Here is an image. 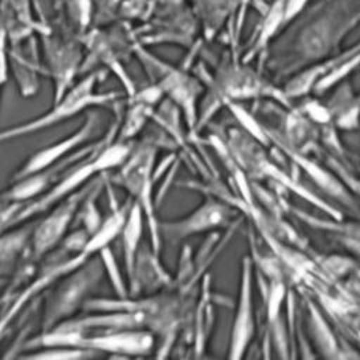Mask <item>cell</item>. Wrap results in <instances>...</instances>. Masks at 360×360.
<instances>
[{
	"label": "cell",
	"instance_id": "obj_18",
	"mask_svg": "<svg viewBox=\"0 0 360 360\" xmlns=\"http://www.w3.org/2000/svg\"><path fill=\"white\" fill-rule=\"evenodd\" d=\"M308 308V328L311 329L312 339L323 357H346L345 352L340 349V342L335 338L326 319L322 316L319 308L314 302H307Z\"/></svg>",
	"mask_w": 360,
	"mask_h": 360
},
{
	"label": "cell",
	"instance_id": "obj_2",
	"mask_svg": "<svg viewBox=\"0 0 360 360\" xmlns=\"http://www.w3.org/2000/svg\"><path fill=\"white\" fill-rule=\"evenodd\" d=\"M208 90V105L204 104L198 112L195 128H202L207 121L226 103H240L246 100L276 101L283 107H291L292 103L284 96L281 84L271 80L262 69H253L248 62L231 59L222 62L214 76L205 82Z\"/></svg>",
	"mask_w": 360,
	"mask_h": 360
},
{
	"label": "cell",
	"instance_id": "obj_24",
	"mask_svg": "<svg viewBox=\"0 0 360 360\" xmlns=\"http://www.w3.org/2000/svg\"><path fill=\"white\" fill-rule=\"evenodd\" d=\"M121 0H91L93 7V21L91 27L103 25L114 20V17L120 13Z\"/></svg>",
	"mask_w": 360,
	"mask_h": 360
},
{
	"label": "cell",
	"instance_id": "obj_10",
	"mask_svg": "<svg viewBox=\"0 0 360 360\" xmlns=\"http://www.w3.org/2000/svg\"><path fill=\"white\" fill-rule=\"evenodd\" d=\"M253 281L255 266L249 256L240 260L239 288L235 305V315L229 335L228 357L240 359L245 356L249 345L252 343L256 332L255 323V305H253Z\"/></svg>",
	"mask_w": 360,
	"mask_h": 360
},
{
	"label": "cell",
	"instance_id": "obj_21",
	"mask_svg": "<svg viewBox=\"0 0 360 360\" xmlns=\"http://www.w3.org/2000/svg\"><path fill=\"white\" fill-rule=\"evenodd\" d=\"M97 354L84 349L70 347V346H45L38 347L35 352L31 353H21L20 357L24 359H87L96 357Z\"/></svg>",
	"mask_w": 360,
	"mask_h": 360
},
{
	"label": "cell",
	"instance_id": "obj_25",
	"mask_svg": "<svg viewBox=\"0 0 360 360\" xmlns=\"http://www.w3.org/2000/svg\"><path fill=\"white\" fill-rule=\"evenodd\" d=\"M1 84H3V83H1V82H0V89H1Z\"/></svg>",
	"mask_w": 360,
	"mask_h": 360
},
{
	"label": "cell",
	"instance_id": "obj_22",
	"mask_svg": "<svg viewBox=\"0 0 360 360\" xmlns=\"http://www.w3.org/2000/svg\"><path fill=\"white\" fill-rule=\"evenodd\" d=\"M63 3L72 25L80 34L87 31L93 21L91 0H63Z\"/></svg>",
	"mask_w": 360,
	"mask_h": 360
},
{
	"label": "cell",
	"instance_id": "obj_14",
	"mask_svg": "<svg viewBox=\"0 0 360 360\" xmlns=\"http://www.w3.org/2000/svg\"><path fill=\"white\" fill-rule=\"evenodd\" d=\"M104 190L107 191V197L110 201V214L105 218H103L98 228L89 236L87 243L83 249V253L87 256L96 255L103 248L110 246V243L117 236H120L124 222L127 219V214H128L131 202H132V200L128 198L124 204H120L117 201L115 194L112 193V184H110V183H107Z\"/></svg>",
	"mask_w": 360,
	"mask_h": 360
},
{
	"label": "cell",
	"instance_id": "obj_4",
	"mask_svg": "<svg viewBox=\"0 0 360 360\" xmlns=\"http://www.w3.org/2000/svg\"><path fill=\"white\" fill-rule=\"evenodd\" d=\"M105 70L94 69L87 72L79 82L73 83L58 100L53 101L52 107L42 115L32 118L30 121L4 128L0 131V142L17 139L27 136L32 132L53 127L65 120L75 117L76 114L91 108V107H105L117 111L122 108L124 101H121L122 94L118 91H96V86L105 76Z\"/></svg>",
	"mask_w": 360,
	"mask_h": 360
},
{
	"label": "cell",
	"instance_id": "obj_3",
	"mask_svg": "<svg viewBox=\"0 0 360 360\" xmlns=\"http://www.w3.org/2000/svg\"><path fill=\"white\" fill-rule=\"evenodd\" d=\"M45 346H70L111 357H136L149 354L155 346V335L146 329L127 330H70L52 328L28 338L21 350H34Z\"/></svg>",
	"mask_w": 360,
	"mask_h": 360
},
{
	"label": "cell",
	"instance_id": "obj_9",
	"mask_svg": "<svg viewBox=\"0 0 360 360\" xmlns=\"http://www.w3.org/2000/svg\"><path fill=\"white\" fill-rule=\"evenodd\" d=\"M49 76L53 82V101L73 84L82 72V41L55 35L51 28L41 32Z\"/></svg>",
	"mask_w": 360,
	"mask_h": 360
},
{
	"label": "cell",
	"instance_id": "obj_17",
	"mask_svg": "<svg viewBox=\"0 0 360 360\" xmlns=\"http://www.w3.org/2000/svg\"><path fill=\"white\" fill-rule=\"evenodd\" d=\"M143 224H145L143 212H142L141 207L135 201H132L129 211L127 214V219H125L124 226L120 233L127 280L132 273L136 253L142 245V233H143V226H145Z\"/></svg>",
	"mask_w": 360,
	"mask_h": 360
},
{
	"label": "cell",
	"instance_id": "obj_6",
	"mask_svg": "<svg viewBox=\"0 0 360 360\" xmlns=\"http://www.w3.org/2000/svg\"><path fill=\"white\" fill-rule=\"evenodd\" d=\"M104 276L101 260L97 255L89 256L79 266L58 278L44 295L39 332H46L60 322L77 315L84 301L98 285Z\"/></svg>",
	"mask_w": 360,
	"mask_h": 360
},
{
	"label": "cell",
	"instance_id": "obj_23",
	"mask_svg": "<svg viewBox=\"0 0 360 360\" xmlns=\"http://www.w3.org/2000/svg\"><path fill=\"white\" fill-rule=\"evenodd\" d=\"M300 108V111L315 125L318 127H323L328 124H332V117H330V111L328 108L326 104L321 103L318 98L307 96L304 98H301L300 105H297Z\"/></svg>",
	"mask_w": 360,
	"mask_h": 360
},
{
	"label": "cell",
	"instance_id": "obj_12",
	"mask_svg": "<svg viewBox=\"0 0 360 360\" xmlns=\"http://www.w3.org/2000/svg\"><path fill=\"white\" fill-rule=\"evenodd\" d=\"M98 122H100V115L97 112H89L86 115L83 124L76 131H73L70 135L39 149L35 153H32L31 156H28V159L13 174V180H18L28 174L37 173V172L62 160L63 158L73 153L79 148L84 146L87 142L94 141L97 129H98Z\"/></svg>",
	"mask_w": 360,
	"mask_h": 360
},
{
	"label": "cell",
	"instance_id": "obj_16",
	"mask_svg": "<svg viewBox=\"0 0 360 360\" xmlns=\"http://www.w3.org/2000/svg\"><path fill=\"white\" fill-rule=\"evenodd\" d=\"M32 225L25 222L0 233V280L13 276L27 256Z\"/></svg>",
	"mask_w": 360,
	"mask_h": 360
},
{
	"label": "cell",
	"instance_id": "obj_7",
	"mask_svg": "<svg viewBox=\"0 0 360 360\" xmlns=\"http://www.w3.org/2000/svg\"><path fill=\"white\" fill-rule=\"evenodd\" d=\"M132 52L142 63L152 83H156L165 98L170 100L183 114L188 131H194L198 118V98L202 84L198 77L191 76L186 68L172 66L145 49V45L134 42Z\"/></svg>",
	"mask_w": 360,
	"mask_h": 360
},
{
	"label": "cell",
	"instance_id": "obj_20",
	"mask_svg": "<svg viewBox=\"0 0 360 360\" xmlns=\"http://www.w3.org/2000/svg\"><path fill=\"white\" fill-rule=\"evenodd\" d=\"M96 255L101 260V264H103V269H104V274L108 277L110 284L114 288L115 295L118 298L128 297L129 295V292H128V283L124 280V276H122V273L120 270L118 262H117L111 248L105 246L101 250H98Z\"/></svg>",
	"mask_w": 360,
	"mask_h": 360
},
{
	"label": "cell",
	"instance_id": "obj_8",
	"mask_svg": "<svg viewBox=\"0 0 360 360\" xmlns=\"http://www.w3.org/2000/svg\"><path fill=\"white\" fill-rule=\"evenodd\" d=\"M97 176L89 180L86 184L58 201L52 205L44 218L32 225L27 255L32 262L42 260L49 255L68 235V231L76 219L79 207L87 193L91 190Z\"/></svg>",
	"mask_w": 360,
	"mask_h": 360
},
{
	"label": "cell",
	"instance_id": "obj_5",
	"mask_svg": "<svg viewBox=\"0 0 360 360\" xmlns=\"http://www.w3.org/2000/svg\"><path fill=\"white\" fill-rule=\"evenodd\" d=\"M159 149V141L146 135L134 142L127 159L115 169L112 174H107L111 184H115L129 194L145 217V222L150 235L152 249L160 255L162 238L159 233V218L156 217V202L153 198V169Z\"/></svg>",
	"mask_w": 360,
	"mask_h": 360
},
{
	"label": "cell",
	"instance_id": "obj_13",
	"mask_svg": "<svg viewBox=\"0 0 360 360\" xmlns=\"http://www.w3.org/2000/svg\"><path fill=\"white\" fill-rule=\"evenodd\" d=\"M127 283L131 297L174 290V278L166 271L150 243L141 245Z\"/></svg>",
	"mask_w": 360,
	"mask_h": 360
},
{
	"label": "cell",
	"instance_id": "obj_1",
	"mask_svg": "<svg viewBox=\"0 0 360 360\" xmlns=\"http://www.w3.org/2000/svg\"><path fill=\"white\" fill-rule=\"evenodd\" d=\"M360 22V0H323L301 21L287 44L271 42L263 68L280 84L300 69L340 52V44Z\"/></svg>",
	"mask_w": 360,
	"mask_h": 360
},
{
	"label": "cell",
	"instance_id": "obj_15",
	"mask_svg": "<svg viewBox=\"0 0 360 360\" xmlns=\"http://www.w3.org/2000/svg\"><path fill=\"white\" fill-rule=\"evenodd\" d=\"M333 94L326 103L332 125L338 131H353L360 127V96H357L346 79L333 87Z\"/></svg>",
	"mask_w": 360,
	"mask_h": 360
},
{
	"label": "cell",
	"instance_id": "obj_11",
	"mask_svg": "<svg viewBox=\"0 0 360 360\" xmlns=\"http://www.w3.org/2000/svg\"><path fill=\"white\" fill-rule=\"evenodd\" d=\"M231 219V207L221 200L207 198L197 208H194L187 215L172 219L160 221L159 219V233L162 242L179 243L198 235L202 232L215 231L226 225Z\"/></svg>",
	"mask_w": 360,
	"mask_h": 360
},
{
	"label": "cell",
	"instance_id": "obj_19",
	"mask_svg": "<svg viewBox=\"0 0 360 360\" xmlns=\"http://www.w3.org/2000/svg\"><path fill=\"white\" fill-rule=\"evenodd\" d=\"M125 104L127 108L121 114V121L115 139L122 142H132L134 138L145 128L146 122L152 120L156 107L132 98H127Z\"/></svg>",
	"mask_w": 360,
	"mask_h": 360
},
{
	"label": "cell",
	"instance_id": "obj_26",
	"mask_svg": "<svg viewBox=\"0 0 360 360\" xmlns=\"http://www.w3.org/2000/svg\"><path fill=\"white\" fill-rule=\"evenodd\" d=\"M55 1H59V0H55Z\"/></svg>",
	"mask_w": 360,
	"mask_h": 360
}]
</instances>
